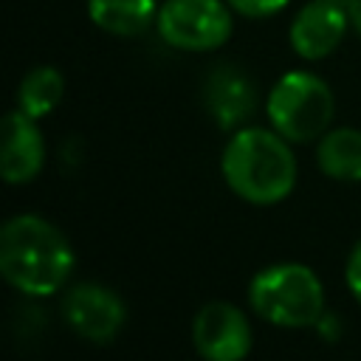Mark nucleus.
Instances as JSON below:
<instances>
[{
	"instance_id": "f257e3e1",
	"label": "nucleus",
	"mask_w": 361,
	"mask_h": 361,
	"mask_svg": "<svg viewBox=\"0 0 361 361\" xmlns=\"http://www.w3.org/2000/svg\"><path fill=\"white\" fill-rule=\"evenodd\" d=\"M76 257L59 226L39 214H14L0 228V274L23 296H54L71 274Z\"/></svg>"
},
{
	"instance_id": "423d86ee",
	"label": "nucleus",
	"mask_w": 361,
	"mask_h": 361,
	"mask_svg": "<svg viewBox=\"0 0 361 361\" xmlns=\"http://www.w3.org/2000/svg\"><path fill=\"white\" fill-rule=\"evenodd\" d=\"M62 316L79 338L90 344H107L121 333L127 307L113 288L102 282H82L65 293Z\"/></svg>"
},
{
	"instance_id": "0eeeda50",
	"label": "nucleus",
	"mask_w": 361,
	"mask_h": 361,
	"mask_svg": "<svg viewBox=\"0 0 361 361\" xmlns=\"http://www.w3.org/2000/svg\"><path fill=\"white\" fill-rule=\"evenodd\" d=\"M251 341V322L237 305L209 302L195 313L192 344L203 361H243Z\"/></svg>"
},
{
	"instance_id": "7ed1b4c3",
	"label": "nucleus",
	"mask_w": 361,
	"mask_h": 361,
	"mask_svg": "<svg viewBox=\"0 0 361 361\" xmlns=\"http://www.w3.org/2000/svg\"><path fill=\"white\" fill-rule=\"evenodd\" d=\"M248 305L268 324L316 327L324 319V285L305 262H274L251 276Z\"/></svg>"
},
{
	"instance_id": "f8f14e48",
	"label": "nucleus",
	"mask_w": 361,
	"mask_h": 361,
	"mask_svg": "<svg viewBox=\"0 0 361 361\" xmlns=\"http://www.w3.org/2000/svg\"><path fill=\"white\" fill-rule=\"evenodd\" d=\"M319 169L341 183H361V130L330 127L316 144Z\"/></svg>"
},
{
	"instance_id": "20e7f679",
	"label": "nucleus",
	"mask_w": 361,
	"mask_h": 361,
	"mask_svg": "<svg viewBox=\"0 0 361 361\" xmlns=\"http://www.w3.org/2000/svg\"><path fill=\"white\" fill-rule=\"evenodd\" d=\"M265 113L282 138L290 144H310L330 130L336 96L322 76L310 71H288L274 82L265 99Z\"/></svg>"
},
{
	"instance_id": "6e6552de",
	"label": "nucleus",
	"mask_w": 361,
	"mask_h": 361,
	"mask_svg": "<svg viewBox=\"0 0 361 361\" xmlns=\"http://www.w3.org/2000/svg\"><path fill=\"white\" fill-rule=\"evenodd\" d=\"M353 28L347 0H307L290 20L288 42L307 62L327 59Z\"/></svg>"
},
{
	"instance_id": "9b49d317",
	"label": "nucleus",
	"mask_w": 361,
	"mask_h": 361,
	"mask_svg": "<svg viewBox=\"0 0 361 361\" xmlns=\"http://www.w3.org/2000/svg\"><path fill=\"white\" fill-rule=\"evenodd\" d=\"M158 0H87V17L113 37H141L158 20Z\"/></svg>"
},
{
	"instance_id": "2eb2a0df",
	"label": "nucleus",
	"mask_w": 361,
	"mask_h": 361,
	"mask_svg": "<svg viewBox=\"0 0 361 361\" xmlns=\"http://www.w3.org/2000/svg\"><path fill=\"white\" fill-rule=\"evenodd\" d=\"M344 282H347V290L353 293V299L361 305V240L350 248L347 254V262H344Z\"/></svg>"
},
{
	"instance_id": "9d476101",
	"label": "nucleus",
	"mask_w": 361,
	"mask_h": 361,
	"mask_svg": "<svg viewBox=\"0 0 361 361\" xmlns=\"http://www.w3.org/2000/svg\"><path fill=\"white\" fill-rule=\"evenodd\" d=\"M203 99H206L209 113L223 130L243 124L245 116H251L254 110V87L248 76L234 65H217L206 76Z\"/></svg>"
},
{
	"instance_id": "39448f33",
	"label": "nucleus",
	"mask_w": 361,
	"mask_h": 361,
	"mask_svg": "<svg viewBox=\"0 0 361 361\" xmlns=\"http://www.w3.org/2000/svg\"><path fill=\"white\" fill-rule=\"evenodd\" d=\"M155 28L158 37L175 51L206 54L228 42L234 11L226 0H164Z\"/></svg>"
},
{
	"instance_id": "4468645a",
	"label": "nucleus",
	"mask_w": 361,
	"mask_h": 361,
	"mask_svg": "<svg viewBox=\"0 0 361 361\" xmlns=\"http://www.w3.org/2000/svg\"><path fill=\"white\" fill-rule=\"evenodd\" d=\"M228 8L240 17H248V20H265V17H274L279 14L290 0H226Z\"/></svg>"
},
{
	"instance_id": "dca6fc26",
	"label": "nucleus",
	"mask_w": 361,
	"mask_h": 361,
	"mask_svg": "<svg viewBox=\"0 0 361 361\" xmlns=\"http://www.w3.org/2000/svg\"><path fill=\"white\" fill-rule=\"evenodd\" d=\"M347 11H350V23H353V28L361 34V0H347Z\"/></svg>"
},
{
	"instance_id": "ddd939ff",
	"label": "nucleus",
	"mask_w": 361,
	"mask_h": 361,
	"mask_svg": "<svg viewBox=\"0 0 361 361\" xmlns=\"http://www.w3.org/2000/svg\"><path fill=\"white\" fill-rule=\"evenodd\" d=\"M62 96H65V76L54 65H37L17 85V110L39 121L59 107Z\"/></svg>"
},
{
	"instance_id": "1a4fd4ad",
	"label": "nucleus",
	"mask_w": 361,
	"mask_h": 361,
	"mask_svg": "<svg viewBox=\"0 0 361 361\" xmlns=\"http://www.w3.org/2000/svg\"><path fill=\"white\" fill-rule=\"evenodd\" d=\"M45 166V138L37 118L23 110H11L3 118V144H0V172L11 186L31 183Z\"/></svg>"
},
{
	"instance_id": "f03ea898",
	"label": "nucleus",
	"mask_w": 361,
	"mask_h": 361,
	"mask_svg": "<svg viewBox=\"0 0 361 361\" xmlns=\"http://www.w3.org/2000/svg\"><path fill=\"white\" fill-rule=\"evenodd\" d=\"M226 186L251 206L282 203L296 186L290 141L274 127H240L220 155Z\"/></svg>"
}]
</instances>
